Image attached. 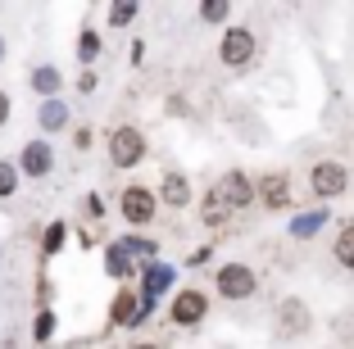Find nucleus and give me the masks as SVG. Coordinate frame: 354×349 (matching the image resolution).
<instances>
[{"mask_svg": "<svg viewBox=\"0 0 354 349\" xmlns=\"http://www.w3.org/2000/svg\"><path fill=\"white\" fill-rule=\"evenodd\" d=\"M214 290L236 304V299H250L254 290H259V277L250 272V263H223L218 272H214Z\"/></svg>", "mask_w": 354, "mask_h": 349, "instance_id": "1", "label": "nucleus"}, {"mask_svg": "<svg viewBox=\"0 0 354 349\" xmlns=\"http://www.w3.org/2000/svg\"><path fill=\"white\" fill-rule=\"evenodd\" d=\"M146 132L141 127H114L109 132V159H114V168H136L141 159H146Z\"/></svg>", "mask_w": 354, "mask_h": 349, "instance_id": "2", "label": "nucleus"}, {"mask_svg": "<svg viewBox=\"0 0 354 349\" xmlns=\"http://www.w3.org/2000/svg\"><path fill=\"white\" fill-rule=\"evenodd\" d=\"M118 214H123L132 227H150L159 218V196H155V191H146V186H123V196H118Z\"/></svg>", "mask_w": 354, "mask_h": 349, "instance_id": "3", "label": "nucleus"}, {"mask_svg": "<svg viewBox=\"0 0 354 349\" xmlns=\"http://www.w3.org/2000/svg\"><path fill=\"white\" fill-rule=\"evenodd\" d=\"M309 186L318 200H336L350 191V173H345V164H336V159H323V164L309 168Z\"/></svg>", "mask_w": 354, "mask_h": 349, "instance_id": "4", "label": "nucleus"}, {"mask_svg": "<svg viewBox=\"0 0 354 349\" xmlns=\"http://www.w3.org/2000/svg\"><path fill=\"white\" fill-rule=\"evenodd\" d=\"M218 59L227 64V68H245V64L254 59V32L250 28H227L223 32V41H218Z\"/></svg>", "mask_w": 354, "mask_h": 349, "instance_id": "5", "label": "nucleus"}, {"mask_svg": "<svg viewBox=\"0 0 354 349\" xmlns=\"http://www.w3.org/2000/svg\"><path fill=\"white\" fill-rule=\"evenodd\" d=\"M205 313H209L205 290H177L173 304H168V318H173L177 327H196V322H205Z\"/></svg>", "mask_w": 354, "mask_h": 349, "instance_id": "6", "label": "nucleus"}, {"mask_svg": "<svg viewBox=\"0 0 354 349\" xmlns=\"http://www.w3.org/2000/svg\"><path fill=\"white\" fill-rule=\"evenodd\" d=\"M214 191H218V200L227 209H250V200H254V182L245 173H227Z\"/></svg>", "mask_w": 354, "mask_h": 349, "instance_id": "7", "label": "nucleus"}, {"mask_svg": "<svg viewBox=\"0 0 354 349\" xmlns=\"http://www.w3.org/2000/svg\"><path fill=\"white\" fill-rule=\"evenodd\" d=\"M50 168H55V154H50L46 141H28L23 145V154H19V173L23 177H50Z\"/></svg>", "mask_w": 354, "mask_h": 349, "instance_id": "8", "label": "nucleus"}, {"mask_svg": "<svg viewBox=\"0 0 354 349\" xmlns=\"http://www.w3.org/2000/svg\"><path fill=\"white\" fill-rule=\"evenodd\" d=\"M141 318H146V313H141V299H136V290H132V286H123V290L114 295L109 322H114V327H136Z\"/></svg>", "mask_w": 354, "mask_h": 349, "instance_id": "9", "label": "nucleus"}, {"mask_svg": "<svg viewBox=\"0 0 354 349\" xmlns=\"http://www.w3.org/2000/svg\"><path fill=\"white\" fill-rule=\"evenodd\" d=\"M159 200L173 209H187L191 205V182L182 173H164V186H159Z\"/></svg>", "mask_w": 354, "mask_h": 349, "instance_id": "10", "label": "nucleus"}, {"mask_svg": "<svg viewBox=\"0 0 354 349\" xmlns=\"http://www.w3.org/2000/svg\"><path fill=\"white\" fill-rule=\"evenodd\" d=\"M259 196H263V205H268V209H286V205H291V182H286L281 173H272V177H263Z\"/></svg>", "mask_w": 354, "mask_h": 349, "instance_id": "11", "label": "nucleus"}, {"mask_svg": "<svg viewBox=\"0 0 354 349\" xmlns=\"http://www.w3.org/2000/svg\"><path fill=\"white\" fill-rule=\"evenodd\" d=\"M281 327L291 331V336H304L309 331V308L300 299H281Z\"/></svg>", "mask_w": 354, "mask_h": 349, "instance_id": "12", "label": "nucleus"}, {"mask_svg": "<svg viewBox=\"0 0 354 349\" xmlns=\"http://www.w3.org/2000/svg\"><path fill=\"white\" fill-rule=\"evenodd\" d=\"M59 82H64V73H59V68H32V77H28V86H32L37 95H46V100H55Z\"/></svg>", "mask_w": 354, "mask_h": 349, "instance_id": "13", "label": "nucleus"}, {"mask_svg": "<svg viewBox=\"0 0 354 349\" xmlns=\"http://www.w3.org/2000/svg\"><path fill=\"white\" fill-rule=\"evenodd\" d=\"M41 127L46 132H64V127H68V104H64L59 95L41 104Z\"/></svg>", "mask_w": 354, "mask_h": 349, "instance_id": "14", "label": "nucleus"}, {"mask_svg": "<svg viewBox=\"0 0 354 349\" xmlns=\"http://www.w3.org/2000/svg\"><path fill=\"white\" fill-rule=\"evenodd\" d=\"M332 254H336V263H341V267H354V223H345L341 232H336Z\"/></svg>", "mask_w": 354, "mask_h": 349, "instance_id": "15", "label": "nucleus"}, {"mask_svg": "<svg viewBox=\"0 0 354 349\" xmlns=\"http://www.w3.org/2000/svg\"><path fill=\"white\" fill-rule=\"evenodd\" d=\"M104 267H109L114 277H127V272H132V254H127L123 245H109L104 249Z\"/></svg>", "mask_w": 354, "mask_h": 349, "instance_id": "16", "label": "nucleus"}, {"mask_svg": "<svg viewBox=\"0 0 354 349\" xmlns=\"http://www.w3.org/2000/svg\"><path fill=\"white\" fill-rule=\"evenodd\" d=\"M136 14H141V5H136V0H118V5H109V28H127Z\"/></svg>", "mask_w": 354, "mask_h": 349, "instance_id": "17", "label": "nucleus"}, {"mask_svg": "<svg viewBox=\"0 0 354 349\" xmlns=\"http://www.w3.org/2000/svg\"><path fill=\"white\" fill-rule=\"evenodd\" d=\"M95 55H100V32H95V28H82V41H77V59L91 64Z\"/></svg>", "mask_w": 354, "mask_h": 349, "instance_id": "18", "label": "nucleus"}, {"mask_svg": "<svg viewBox=\"0 0 354 349\" xmlns=\"http://www.w3.org/2000/svg\"><path fill=\"white\" fill-rule=\"evenodd\" d=\"M118 245H123L127 254H141V258H155V249H159V245H155L150 236H136V232H132V236H123Z\"/></svg>", "mask_w": 354, "mask_h": 349, "instance_id": "19", "label": "nucleus"}, {"mask_svg": "<svg viewBox=\"0 0 354 349\" xmlns=\"http://www.w3.org/2000/svg\"><path fill=\"white\" fill-rule=\"evenodd\" d=\"M19 164H5V159H0V200L5 196H14V191H19Z\"/></svg>", "mask_w": 354, "mask_h": 349, "instance_id": "20", "label": "nucleus"}, {"mask_svg": "<svg viewBox=\"0 0 354 349\" xmlns=\"http://www.w3.org/2000/svg\"><path fill=\"white\" fill-rule=\"evenodd\" d=\"M227 14H232L227 0H205V5H200V19H209V23H223Z\"/></svg>", "mask_w": 354, "mask_h": 349, "instance_id": "21", "label": "nucleus"}, {"mask_svg": "<svg viewBox=\"0 0 354 349\" xmlns=\"http://www.w3.org/2000/svg\"><path fill=\"white\" fill-rule=\"evenodd\" d=\"M227 218V205L218 200V191H209L205 196V223H223Z\"/></svg>", "mask_w": 354, "mask_h": 349, "instance_id": "22", "label": "nucleus"}, {"mask_svg": "<svg viewBox=\"0 0 354 349\" xmlns=\"http://www.w3.org/2000/svg\"><path fill=\"white\" fill-rule=\"evenodd\" d=\"M64 236H68V227H64V223H50V232H46V254H59Z\"/></svg>", "mask_w": 354, "mask_h": 349, "instance_id": "23", "label": "nucleus"}, {"mask_svg": "<svg viewBox=\"0 0 354 349\" xmlns=\"http://www.w3.org/2000/svg\"><path fill=\"white\" fill-rule=\"evenodd\" d=\"M50 336H55V313L41 308V313H37V340H50Z\"/></svg>", "mask_w": 354, "mask_h": 349, "instance_id": "24", "label": "nucleus"}, {"mask_svg": "<svg viewBox=\"0 0 354 349\" xmlns=\"http://www.w3.org/2000/svg\"><path fill=\"white\" fill-rule=\"evenodd\" d=\"M86 209H91V218H104V200L100 196H86Z\"/></svg>", "mask_w": 354, "mask_h": 349, "instance_id": "25", "label": "nucleus"}, {"mask_svg": "<svg viewBox=\"0 0 354 349\" xmlns=\"http://www.w3.org/2000/svg\"><path fill=\"white\" fill-rule=\"evenodd\" d=\"M5 123H10V95L0 91V127H5Z\"/></svg>", "mask_w": 354, "mask_h": 349, "instance_id": "26", "label": "nucleus"}, {"mask_svg": "<svg viewBox=\"0 0 354 349\" xmlns=\"http://www.w3.org/2000/svg\"><path fill=\"white\" fill-rule=\"evenodd\" d=\"M132 349H159V345H146V340H141V345H132Z\"/></svg>", "mask_w": 354, "mask_h": 349, "instance_id": "27", "label": "nucleus"}, {"mask_svg": "<svg viewBox=\"0 0 354 349\" xmlns=\"http://www.w3.org/2000/svg\"><path fill=\"white\" fill-rule=\"evenodd\" d=\"M0 59H5V41H0Z\"/></svg>", "mask_w": 354, "mask_h": 349, "instance_id": "28", "label": "nucleus"}]
</instances>
